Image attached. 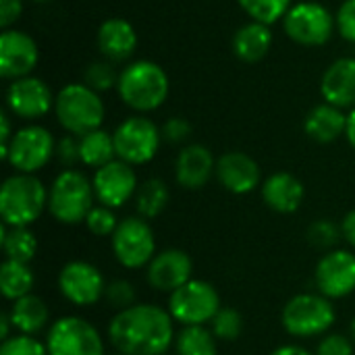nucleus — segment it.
<instances>
[{
  "mask_svg": "<svg viewBox=\"0 0 355 355\" xmlns=\"http://www.w3.org/2000/svg\"><path fill=\"white\" fill-rule=\"evenodd\" d=\"M343 239V231L341 225L329 220V218H318L308 227V241L314 248L320 250H333L339 241Z\"/></svg>",
  "mask_w": 355,
  "mask_h": 355,
  "instance_id": "35",
  "label": "nucleus"
},
{
  "mask_svg": "<svg viewBox=\"0 0 355 355\" xmlns=\"http://www.w3.org/2000/svg\"><path fill=\"white\" fill-rule=\"evenodd\" d=\"M316 355H354V343L345 335L331 333L320 339L316 347Z\"/></svg>",
  "mask_w": 355,
  "mask_h": 355,
  "instance_id": "42",
  "label": "nucleus"
},
{
  "mask_svg": "<svg viewBox=\"0 0 355 355\" xmlns=\"http://www.w3.org/2000/svg\"><path fill=\"white\" fill-rule=\"evenodd\" d=\"M210 331L218 341H237L243 333V318L235 308H220L210 322Z\"/></svg>",
  "mask_w": 355,
  "mask_h": 355,
  "instance_id": "34",
  "label": "nucleus"
},
{
  "mask_svg": "<svg viewBox=\"0 0 355 355\" xmlns=\"http://www.w3.org/2000/svg\"><path fill=\"white\" fill-rule=\"evenodd\" d=\"M320 96L341 110L355 108V56H341L324 69Z\"/></svg>",
  "mask_w": 355,
  "mask_h": 355,
  "instance_id": "22",
  "label": "nucleus"
},
{
  "mask_svg": "<svg viewBox=\"0 0 355 355\" xmlns=\"http://www.w3.org/2000/svg\"><path fill=\"white\" fill-rule=\"evenodd\" d=\"M12 135H15V131H12V123H10V112L2 110L0 112V150L8 148Z\"/></svg>",
  "mask_w": 355,
  "mask_h": 355,
  "instance_id": "44",
  "label": "nucleus"
},
{
  "mask_svg": "<svg viewBox=\"0 0 355 355\" xmlns=\"http://www.w3.org/2000/svg\"><path fill=\"white\" fill-rule=\"evenodd\" d=\"M164 355H168V354H164Z\"/></svg>",
  "mask_w": 355,
  "mask_h": 355,
  "instance_id": "51",
  "label": "nucleus"
},
{
  "mask_svg": "<svg viewBox=\"0 0 355 355\" xmlns=\"http://www.w3.org/2000/svg\"><path fill=\"white\" fill-rule=\"evenodd\" d=\"M216 179L233 196L252 193L262 185L260 166L245 152H225L216 160Z\"/></svg>",
  "mask_w": 355,
  "mask_h": 355,
  "instance_id": "20",
  "label": "nucleus"
},
{
  "mask_svg": "<svg viewBox=\"0 0 355 355\" xmlns=\"http://www.w3.org/2000/svg\"><path fill=\"white\" fill-rule=\"evenodd\" d=\"M352 341L355 343V318L352 320Z\"/></svg>",
  "mask_w": 355,
  "mask_h": 355,
  "instance_id": "49",
  "label": "nucleus"
},
{
  "mask_svg": "<svg viewBox=\"0 0 355 355\" xmlns=\"http://www.w3.org/2000/svg\"><path fill=\"white\" fill-rule=\"evenodd\" d=\"M191 272H193V262L189 254L177 248L158 252L152 258V262L146 266V279L150 287L168 295L179 287H183L185 283H189Z\"/></svg>",
  "mask_w": 355,
  "mask_h": 355,
  "instance_id": "18",
  "label": "nucleus"
},
{
  "mask_svg": "<svg viewBox=\"0 0 355 355\" xmlns=\"http://www.w3.org/2000/svg\"><path fill=\"white\" fill-rule=\"evenodd\" d=\"M272 42H275V35H272L270 25H264L258 21H248L233 33L231 48H233V54L241 62L256 64L268 56Z\"/></svg>",
  "mask_w": 355,
  "mask_h": 355,
  "instance_id": "25",
  "label": "nucleus"
},
{
  "mask_svg": "<svg viewBox=\"0 0 355 355\" xmlns=\"http://www.w3.org/2000/svg\"><path fill=\"white\" fill-rule=\"evenodd\" d=\"M260 193L264 204L279 214H293L300 210V206L304 204L306 198V187L300 181V177H295L293 173L287 171H277L272 175H268L262 185H260Z\"/></svg>",
  "mask_w": 355,
  "mask_h": 355,
  "instance_id": "23",
  "label": "nucleus"
},
{
  "mask_svg": "<svg viewBox=\"0 0 355 355\" xmlns=\"http://www.w3.org/2000/svg\"><path fill=\"white\" fill-rule=\"evenodd\" d=\"M54 100L56 96L50 85L35 75L15 79L6 87V110L23 121L44 119L50 110H54Z\"/></svg>",
  "mask_w": 355,
  "mask_h": 355,
  "instance_id": "14",
  "label": "nucleus"
},
{
  "mask_svg": "<svg viewBox=\"0 0 355 355\" xmlns=\"http://www.w3.org/2000/svg\"><path fill=\"white\" fill-rule=\"evenodd\" d=\"M241 10L250 17V21H258L264 25H275L285 19L293 0H237Z\"/></svg>",
  "mask_w": 355,
  "mask_h": 355,
  "instance_id": "32",
  "label": "nucleus"
},
{
  "mask_svg": "<svg viewBox=\"0 0 355 355\" xmlns=\"http://www.w3.org/2000/svg\"><path fill=\"white\" fill-rule=\"evenodd\" d=\"M160 131H162V141H168L173 146H181V144H185L191 137L193 127L183 116H171V119L164 121Z\"/></svg>",
  "mask_w": 355,
  "mask_h": 355,
  "instance_id": "39",
  "label": "nucleus"
},
{
  "mask_svg": "<svg viewBox=\"0 0 355 355\" xmlns=\"http://www.w3.org/2000/svg\"><path fill=\"white\" fill-rule=\"evenodd\" d=\"M341 231H343V239L355 250V210H349L343 220H341Z\"/></svg>",
  "mask_w": 355,
  "mask_h": 355,
  "instance_id": "45",
  "label": "nucleus"
},
{
  "mask_svg": "<svg viewBox=\"0 0 355 355\" xmlns=\"http://www.w3.org/2000/svg\"><path fill=\"white\" fill-rule=\"evenodd\" d=\"M135 297H137L135 287L129 281H123V279L110 281L106 285V291H104V300L116 312H123V310H129L131 306H135Z\"/></svg>",
  "mask_w": 355,
  "mask_h": 355,
  "instance_id": "37",
  "label": "nucleus"
},
{
  "mask_svg": "<svg viewBox=\"0 0 355 355\" xmlns=\"http://www.w3.org/2000/svg\"><path fill=\"white\" fill-rule=\"evenodd\" d=\"M345 129L347 112L329 102L316 104L314 108L308 110L304 119V131L316 144H333L345 135Z\"/></svg>",
  "mask_w": 355,
  "mask_h": 355,
  "instance_id": "24",
  "label": "nucleus"
},
{
  "mask_svg": "<svg viewBox=\"0 0 355 355\" xmlns=\"http://www.w3.org/2000/svg\"><path fill=\"white\" fill-rule=\"evenodd\" d=\"M287 37L306 48H320L331 42L337 31L335 15L316 0H302L289 8L283 19Z\"/></svg>",
  "mask_w": 355,
  "mask_h": 355,
  "instance_id": "7",
  "label": "nucleus"
},
{
  "mask_svg": "<svg viewBox=\"0 0 355 355\" xmlns=\"http://www.w3.org/2000/svg\"><path fill=\"white\" fill-rule=\"evenodd\" d=\"M314 283L320 295L343 300L355 291V254L349 250L327 252L314 270Z\"/></svg>",
  "mask_w": 355,
  "mask_h": 355,
  "instance_id": "15",
  "label": "nucleus"
},
{
  "mask_svg": "<svg viewBox=\"0 0 355 355\" xmlns=\"http://www.w3.org/2000/svg\"><path fill=\"white\" fill-rule=\"evenodd\" d=\"M119 73L116 67L106 60V58H100V60H92L85 69H83V83L87 87H92L94 92L98 94H104V92H110L112 87H116L119 83Z\"/></svg>",
  "mask_w": 355,
  "mask_h": 355,
  "instance_id": "33",
  "label": "nucleus"
},
{
  "mask_svg": "<svg viewBox=\"0 0 355 355\" xmlns=\"http://www.w3.org/2000/svg\"><path fill=\"white\" fill-rule=\"evenodd\" d=\"M54 114L58 125L69 135L81 137L89 131L102 129L106 108L100 94L79 81L67 83L58 89L54 100Z\"/></svg>",
  "mask_w": 355,
  "mask_h": 355,
  "instance_id": "4",
  "label": "nucleus"
},
{
  "mask_svg": "<svg viewBox=\"0 0 355 355\" xmlns=\"http://www.w3.org/2000/svg\"><path fill=\"white\" fill-rule=\"evenodd\" d=\"M216 175L214 154L202 144H187L175 160V179L183 189H202Z\"/></svg>",
  "mask_w": 355,
  "mask_h": 355,
  "instance_id": "21",
  "label": "nucleus"
},
{
  "mask_svg": "<svg viewBox=\"0 0 355 355\" xmlns=\"http://www.w3.org/2000/svg\"><path fill=\"white\" fill-rule=\"evenodd\" d=\"M270 355H312L308 349L300 347V345H281L277 347Z\"/></svg>",
  "mask_w": 355,
  "mask_h": 355,
  "instance_id": "46",
  "label": "nucleus"
},
{
  "mask_svg": "<svg viewBox=\"0 0 355 355\" xmlns=\"http://www.w3.org/2000/svg\"><path fill=\"white\" fill-rule=\"evenodd\" d=\"M137 31L131 21L123 17H108L100 23L96 33V46L102 58L112 64L131 62L137 50Z\"/></svg>",
  "mask_w": 355,
  "mask_h": 355,
  "instance_id": "19",
  "label": "nucleus"
},
{
  "mask_svg": "<svg viewBox=\"0 0 355 355\" xmlns=\"http://www.w3.org/2000/svg\"><path fill=\"white\" fill-rule=\"evenodd\" d=\"M345 137L349 141V146L355 150V108L347 112V129H345Z\"/></svg>",
  "mask_w": 355,
  "mask_h": 355,
  "instance_id": "47",
  "label": "nucleus"
},
{
  "mask_svg": "<svg viewBox=\"0 0 355 355\" xmlns=\"http://www.w3.org/2000/svg\"><path fill=\"white\" fill-rule=\"evenodd\" d=\"M8 318L15 327V331L19 335H31L35 337L37 333H42L48 322H50V310L46 306V302L33 293L12 302L10 310H8Z\"/></svg>",
  "mask_w": 355,
  "mask_h": 355,
  "instance_id": "26",
  "label": "nucleus"
},
{
  "mask_svg": "<svg viewBox=\"0 0 355 355\" xmlns=\"http://www.w3.org/2000/svg\"><path fill=\"white\" fill-rule=\"evenodd\" d=\"M116 92L127 108L146 114L158 110L166 102L171 94V79L154 60H131L119 73Z\"/></svg>",
  "mask_w": 355,
  "mask_h": 355,
  "instance_id": "2",
  "label": "nucleus"
},
{
  "mask_svg": "<svg viewBox=\"0 0 355 355\" xmlns=\"http://www.w3.org/2000/svg\"><path fill=\"white\" fill-rule=\"evenodd\" d=\"M94 185L77 168H64L56 175L48 189V212L60 225L85 223L89 210L94 208Z\"/></svg>",
  "mask_w": 355,
  "mask_h": 355,
  "instance_id": "5",
  "label": "nucleus"
},
{
  "mask_svg": "<svg viewBox=\"0 0 355 355\" xmlns=\"http://www.w3.org/2000/svg\"><path fill=\"white\" fill-rule=\"evenodd\" d=\"M58 291L69 304L77 308H89L104 297L106 283L94 264L73 260L67 262L58 272Z\"/></svg>",
  "mask_w": 355,
  "mask_h": 355,
  "instance_id": "13",
  "label": "nucleus"
},
{
  "mask_svg": "<svg viewBox=\"0 0 355 355\" xmlns=\"http://www.w3.org/2000/svg\"><path fill=\"white\" fill-rule=\"evenodd\" d=\"M10 329H15V327H12V322H10V318H8V312H6V314L0 316V339H2V341L10 339Z\"/></svg>",
  "mask_w": 355,
  "mask_h": 355,
  "instance_id": "48",
  "label": "nucleus"
},
{
  "mask_svg": "<svg viewBox=\"0 0 355 355\" xmlns=\"http://www.w3.org/2000/svg\"><path fill=\"white\" fill-rule=\"evenodd\" d=\"M23 15V0H0V27L10 29Z\"/></svg>",
  "mask_w": 355,
  "mask_h": 355,
  "instance_id": "43",
  "label": "nucleus"
},
{
  "mask_svg": "<svg viewBox=\"0 0 355 355\" xmlns=\"http://www.w3.org/2000/svg\"><path fill=\"white\" fill-rule=\"evenodd\" d=\"M92 185L98 204L112 210H119L129 200H133L139 187L133 166L119 158L104 164L102 168H96L92 177Z\"/></svg>",
  "mask_w": 355,
  "mask_h": 355,
  "instance_id": "16",
  "label": "nucleus"
},
{
  "mask_svg": "<svg viewBox=\"0 0 355 355\" xmlns=\"http://www.w3.org/2000/svg\"><path fill=\"white\" fill-rule=\"evenodd\" d=\"M79 154L81 162L89 168H102L104 164L116 160L114 137L104 129L89 131L79 137Z\"/></svg>",
  "mask_w": 355,
  "mask_h": 355,
  "instance_id": "28",
  "label": "nucleus"
},
{
  "mask_svg": "<svg viewBox=\"0 0 355 355\" xmlns=\"http://www.w3.org/2000/svg\"><path fill=\"white\" fill-rule=\"evenodd\" d=\"M337 320L335 306L320 293H300L291 297L281 314V322L291 337L312 339L327 335Z\"/></svg>",
  "mask_w": 355,
  "mask_h": 355,
  "instance_id": "6",
  "label": "nucleus"
},
{
  "mask_svg": "<svg viewBox=\"0 0 355 355\" xmlns=\"http://www.w3.org/2000/svg\"><path fill=\"white\" fill-rule=\"evenodd\" d=\"M48 208V189L27 173H15L0 187V218L8 227H29Z\"/></svg>",
  "mask_w": 355,
  "mask_h": 355,
  "instance_id": "3",
  "label": "nucleus"
},
{
  "mask_svg": "<svg viewBox=\"0 0 355 355\" xmlns=\"http://www.w3.org/2000/svg\"><path fill=\"white\" fill-rule=\"evenodd\" d=\"M335 21L339 35L345 42L355 44V0H343V4L335 12Z\"/></svg>",
  "mask_w": 355,
  "mask_h": 355,
  "instance_id": "40",
  "label": "nucleus"
},
{
  "mask_svg": "<svg viewBox=\"0 0 355 355\" xmlns=\"http://www.w3.org/2000/svg\"><path fill=\"white\" fill-rule=\"evenodd\" d=\"M31 2H35V4H46V2H52V0H31Z\"/></svg>",
  "mask_w": 355,
  "mask_h": 355,
  "instance_id": "50",
  "label": "nucleus"
},
{
  "mask_svg": "<svg viewBox=\"0 0 355 355\" xmlns=\"http://www.w3.org/2000/svg\"><path fill=\"white\" fill-rule=\"evenodd\" d=\"M35 283L33 270L25 262L4 260L0 266V291L8 302H17L31 293Z\"/></svg>",
  "mask_w": 355,
  "mask_h": 355,
  "instance_id": "29",
  "label": "nucleus"
},
{
  "mask_svg": "<svg viewBox=\"0 0 355 355\" xmlns=\"http://www.w3.org/2000/svg\"><path fill=\"white\" fill-rule=\"evenodd\" d=\"M121 220H116V214L112 208H106L102 204L94 206L85 218V227L89 229L92 235L96 237H112Z\"/></svg>",
  "mask_w": 355,
  "mask_h": 355,
  "instance_id": "36",
  "label": "nucleus"
},
{
  "mask_svg": "<svg viewBox=\"0 0 355 355\" xmlns=\"http://www.w3.org/2000/svg\"><path fill=\"white\" fill-rule=\"evenodd\" d=\"M220 295L208 281L191 279L183 287L171 293L168 312L181 327H206L220 310Z\"/></svg>",
  "mask_w": 355,
  "mask_h": 355,
  "instance_id": "9",
  "label": "nucleus"
},
{
  "mask_svg": "<svg viewBox=\"0 0 355 355\" xmlns=\"http://www.w3.org/2000/svg\"><path fill=\"white\" fill-rule=\"evenodd\" d=\"M56 160L64 166V168H73L77 162H81V154H79V137L77 135H64L56 141V152H54Z\"/></svg>",
  "mask_w": 355,
  "mask_h": 355,
  "instance_id": "41",
  "label": "nucleus"
},
{
  "mask_svg": "<svg viewBox=\"0 0 355 355\" xmlns=\"http://www.w3.org/2000/svg\"><path fill=\"white\" fill-rule=\"evenodd\" d=\"M0 152H2V158L17 173L33 175L52 160L56 152V139L42 125H25L15 131L8 148Z\"/></svg>",
  "mask_w": 355,
  "mask_h": 355,
  "instance_id": "10",
  "label": "nucleus"
},
{
  "mask_svg": "<svg viewBox=\"0 0 355 355\" xmlns=\"http://www.w3.org/2000/svg\"><path fill=\"white\" fill-rule=\"evenodd\" d=\"M168 200H171V193H168L166 183L162 179H158V177L148 179V181H144L137 187V193H135L137 214L141 218H146V220L156 218V216H160L166 210Z\"/></svg>",
  "mask_w": 355,
  "mask_h": 355,
  "instance_id": "30",
  "label": "nucleus"
},
{
  "mask_svg": "<svg viewBox=\"0 0 355 355\" xmlns=\"http://www.w3.org/2000/svg\"><path fill=\"white\" fill-rule=\"evenodd\" d=\"M216 337L206 327H183L175 337L177 355H218Z\"/></svg>",
  "mask_w": 355,
  "mask_h": 355,
  "instance_id": "31",
  "label": "nucleus"
},
{
  "mask_svg": "<svg viewBox=\"0 0 355 355\" xmlns=\"http://www.w3.org/2000/svg\"><path fill=\"white\" fill-rule=\"evenodd\" d=\"M112 137H114L116 158L131 166H141L152 162L162 144L160 127L144 114L127 116L112 131Z\"/></svg>",
  "mask_w": 355,
  "mask_h": 355,
  "instance_id": "8",
  "label": "nucleus"
},
{
  "mask_svg": "<svg viewBox=\"0 0 355 355\" xmlns=\"http://www.w3.org/2000/svg\"><path fill=\"white\" fill-rule=\"evenodd\" d=\"M116 262L129 270L146 268L156 256V237L150 223L141 216H127L110 237Z\"/></svg>",
  "mask_w": 355,
  "mask_h": 355,
  "instance_id": "11",
  "label": "nucleus"
},
{
  "mask_svg": "<svg viewBox=\"0 0 355 355\" xmlns=\"http://www.w3.org/2000/svg\"><path fill=\"white\" fill-rule=\"evenodd\" d=\"M0 355H48V347L31 335H12L0 343Z\"/></svg>",
  "mask_w": 355,
  "mask_h": 355,
  "instance_id": "38",
  "label": "nucleus"
},
{
  "mask_svg": "<svg viewBox=\"0 0 355 355\" xmlns=\"http://www.w3.org/2000/svg\"><path fill=\"white\" fill-rule=\"evenodd\" d=\"M0 248L4 252V260L29 264L35 258L37 239L29 227H8L0 223Z\"/></svg>",
  "mask_w": 355,
  "mask_h": 355,
  "instance_id": "27",
  "label": "nucleus"
},
{
  "mask_svg": "<svg viewBox=\"0 0 355 355\" xmlns=\"http://www.w3.org/2000/svg\"><path fill=\"white\" fill-rule=\"evenodd\" d=\"M175 320L154 304H135L116 312L108 324V339L121 355H164L175 345Z\"/></svg>",
  "mask_w": 355,
  "mask_h": 355,
  "instance_id": "1",
  "label": "nucleus"
},
{
  "mask_svg": "<svg viewBox=\"0 0 355 355\" xmlns=\"http://www.w3.org/2000/svg\"><path fill=\"white\" fill-rule=\"evenodd\" d=\"M48 355H104L98 329L79 316H62L50 324L46 337Z\"/></svg>",
  "mask_w": 355,
  "mask_h": 355,
  "instance_id": "12",
  "label": "nucleus"
},
{
  "mask_svg": "<svg viewBox=\"0 0 355 355\" xmlns=\"http://www.w3.org/2000/svg\"><path fill=\"white\" fill-rule=\"evenodd\" d=\"M40 62L37 42L21 29H2L0 33V77L15 81L33 75Z\"/></svg>",
  "mask_w": 355,
  "mask_h": 355,
  "instance_id": "17",
  "label": "nucleus"
}]
</instances>
